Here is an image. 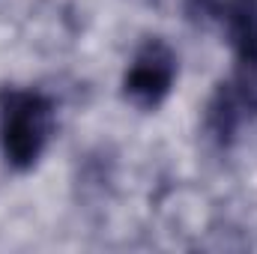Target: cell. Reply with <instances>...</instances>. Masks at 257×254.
<instances>
[{
  "label": "cell",
  "instance_id": "6da1fadb",
  "mask_svg": "<svg viewBox=\"0 0 257 254\" xmlns=\"http://www.w3.org/2000/svg\"><path fill=\"white\" fill-rule=\"evenodd\" d=\"M186 12L192 21L224 33L233 51V72L224 87L242 117H257V0H186Z\"/></svg>",
  "mask_w": 257,
  "mask_h": 254
},
{
  "label": "cell",
  "instance_id": "7a4b0ae2",
  "mask_svg": "<svg viewBox=\"0 0 257 254\" xmlns=\"http://www.w3.org/2000/svg\"><path fill=\"white\" fill-rule=\"evenodd\" d=\"M57 126V111L48 93L36 87L0 90V153L9 168L30 171L42 159Z\"/></svg>",
  "mask_w": 257,
  "mask_h": 254
},
{
  "label": "cell",
  "instance_id": "3957f363",
  "mask_svg": "<svg viewBox=\"0 0 257 254\" xmlns=\"http://www.w3.org/2000/svg\"><path fill=\"white\" fill-rule=\"evenodd\" d=\"M177 63H180L177 51L165 39L159 36L147 39L135 51L123 75V99L138 111H156L177 84V72H180Z\"/></svg>",
  "mask_w": 257,
  "mask_h": 254
}]
</instances>
